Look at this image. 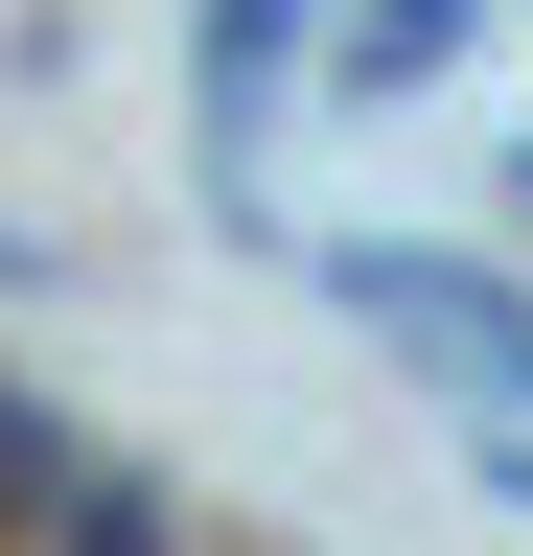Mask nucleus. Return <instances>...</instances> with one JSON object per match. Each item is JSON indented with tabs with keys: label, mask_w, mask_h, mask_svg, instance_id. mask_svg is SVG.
Instances as JSON below:
<instances>
[{
	"label": "nucleus",
	"mask_w": 533,
	"mask_h": 556,
	"mask_svg": "<svg viewBox=\"0 0 533 556\" xmlns=\"http://www.w3.org/2000/svg\"><path fill=\"white\" fill-rule=\"evenodd\" d=\"M302 278H325V302H348V325L394 348V371H441L464 417H533V302H510L487 255H418V232H325Z\"/></svg>",
	"instance_id": "1"
},
{
	"label": "nucleus",
	"mask_w": 533,
	"mask_h": 556,
	"mask_svg": "<svg viewBox=\"0 0 533 556\" xmlns=\"http://www.w3.org/2000/svg\"><path fill=\"white\" fill-rule=\"evenodd\" d=\"M325 47V0H210V186L255 208V139H279V70Z\"/></svg>",
	"instance_id": "2"
},
{
	"label": "nucleus",
	"mask_w": 533,
	"mask_h": 556,
	"mask_svg": "<svg viewBox=\"0 0 533 556\" xmlns=\"http://www.w3.org/2000/svg\"><path fill=\"white\" fill-rule=\"evenodd\" d=\"M464 24H487V0H371V24H348V93H418Z\"/></svg>",
	"instance_id": "3"
},
{
	"label": "nucleus",
	"mask_w": 533,
	"mask_h": 556,
	"mask_svg": "<svg viewBox=\"0 0 533 556\" xmlns=\"http://www.w3.org/2000/svg\"><path fill=\"white\" fill-rule=\"evenodd\" d=\"M464 464H487V510H533V417H464Z\"/></svg>",
	"instance_id": "4"
}]
</instances>
